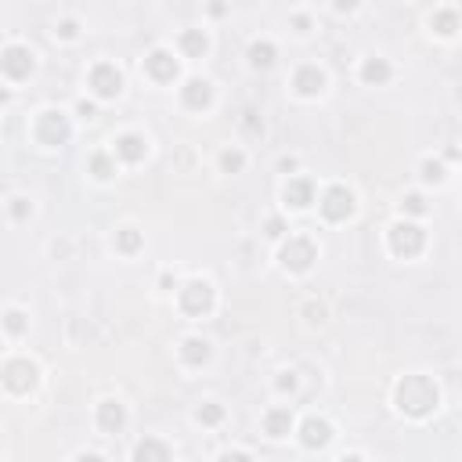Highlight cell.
<instances>
[{
  "label": "cell",
  "mask_w": 462,
  "mask_h": 462,
  "mask_svg": "<svg viewBox=\"0 0 462 462\" xmlns=\"http://www.w3.org/2000/svg\"><path fill=\"white\" fill-rule=\"evenodd\" d=\"M437 405V387L430 383L426 376H405L397 383V408L408 415H426L430 408Z\"/></svg>",
  "instance_id": "obj_1"
},
{
  "label": "cell",
  "mask_w": 462,
  "mask_h": 462,
  "mask_svg": "<svg viewBox=\"0 0 462 462\" xmlns=\"http://www.w3.org/2000/svg\"><path fill=\"white\" fill-rule=\"evenodd\" d=\"M423 242H426V235H423V228H415V224H397V228L390 231V250H394L397 257H415V253L423 250Z\"/></svg>",
  "instance_id": "obj_2"
},
{
  "label": "cell",
  "mask_w": 462,
  "mask_h": 462,
  "mask_svg": "<svg viewBox=\"0 0 462 462\" xmlns=\"http://www.w3.org/2000/svg\"><path fill=\"white\" fill-rule=\"evenodd\" d=\"M322 213H325V221H347L354 213V195L336 184V188H329L325 199H322Z\"/></svg>",
  "instance_id": "obj_3"
},
{
  "label": "cell",
  "mask_w": 462,
  "mask_h": 462,
  "mask_svg": "<svg viewBox=\"0 0 462 462\" xmlns=\"http://www.w3.org/2000/svg\"><path fill=\"white\" fill-rule=\"evenodd\" d=\"M37 138L44 145H66L69 141V123L61 112H44L40 123H37Z\"/></svg>",
  "instance_id": "obj_4"
},
{
  "label": "cell",
  "mask_w": 462,
  "mask_h": 462,
  "mask_svg": "<svg viewBox=\"0 0 462 462\" xmlns=\"http://www.w3.org/2000/svg\"><path fill=\"white\" fill-rule=\"evenodd\" d=\"M4 383H8V390H15V394L29 390V387L37 383V365H29L25 358L8 361V365H4Z\"/></svg>",
  "instance_id": "obj_5"
},
{
  "label": "cell",
  "mask_w": 462,
  "mask_h": 462,
  "mask_svg": "<svg viewBox=\"0 0 462 462\" xmlns=\"http://www.w3.org/2000/svg\"><path fill=\"white\" fill-rule=\"evenodd\" d=\"M181 307L188 315H206L209 307H213V289L206 282H188L181 289Z\"/></svg>",
  "instance_id": "obj_6"
},
{
  "label": "cell",
  "mask_w": 462,
  "mask_h": 462,
  "mask_svg": "<svg viewBox=\"0 0 462 462\" xmlns=\"http://www.w3.org/2000/svg\"><path fill=\"white\" fill-rule=\"evenodd\" d=\"M311 260H315L311 238H289V245L282 250V264L289 271H307V267H311Z\"/></svg>",
  "instance_id": "obj_7"
},
{
  "label": "cell",
  "mask_w": 462,
  "mask_h": 462,
  "mask_svg": "<svg viewBox=\"0 0 462 462\" xmlns=\"http://www.w3.org/2000/svg\"><path fill=\"white\" fill-rule=\"evenodd\" d=\"M90 87H95L102 98H116V95H119V87H123V80H119L116 66L102 61V66H95V69H90Z\"/></svg>",
  "instance_id": "obj_8"
},
{
  "label": "cell",
  "mask_w": 462,
  "mask_h": 462,
  "mask_svg": "<svg viewBox=\"0 0 462 462\" xmlns=\"http://www.w3.org/2000/svg\"><path fill=\"white\" fill-rule=\"evenodd\" d=\"M0 69H4V76H11V80H22V76L33 73V54H29L25 47H8L4 58H0Z\"/></svg>",
  "instance_id": "obj_9"
},
{
  "label": "cell",
  "mask_w": 462,
  "mask_h": 462,
  "mask_svg": "<svg viewBox=\"0 0 462 462\" xmlns=\"http://www.w3.org/2000/svg\"><path fill=\"white\" fill-rule=\"evenodd\" d=\"M145 69H148V76H152V80L170 83V80L177 76V58H174L170 51H152V54L145 58Z\"/></svg>",
  "instance_id": "obj_10"
},
{
  "label": "cell",
  "mask_w": 462,
  "mask_h": 462,
  "mask_svg": "<svg viewBox=\"0 0 462 462\" xmlns=\"http://www.w3.org/2000/svg\"><path fill=\"white\" fill-rule=\"evenodd\" d=\"M329 437H332V430H329V423L325 419H307L303 423V434H300V441L307 444V448H322V444H329Z\"/></svg>",
  "instance_id": "obj_11"
},
{
  "label": "cell",
  "mask_w": 462,
  "mask_h": 462,
  "mask_svg": "<svg viewBox=\"0 0 462 462\" xmlns=\"http://www.w3.org/2000/svg\"><path fill=\"white\" fill-rule=\"evenodd\" d=\"M181 98H184V105H188V109H206L209 98H213V90H209L206 80H188V83H184V90H181Z\"/></svg>",
  "instance_id": "obj_12"
},
{
  "label": "cell",
  "mask_w": 462,
  "mask_h": 462,
  "mask_svg": "<svg viewBox=\"0 0 462 462\" xmlns=\"http://www.w3.org/2000/svg\"><path fill=\"white\" fill-rule=\"evenodd\" d=\"M289 426H293V412H289V408H271V412L264 415V434H267V437H286Z\"/></svg>",
  "instance_id": "obj_13"
},
{
  "label": "cell",
  "mask_w": 462,
  "mask_h": 462,
  "mask_svg": "<svg viewBox=\"0 0 462 462\" xmlns=\"http://www.w3.org/2000/svg\"><path fill=\"white\" fill-rule=\"evenodd\" d=\"M145 148H148V145H145L138 134H123V138L116 141V156L127 159V163H141V159H145Z\"/></svg>",
  "instance_id": "obj_14"
},
{
  "label": "cell",
  "mask_w": 462,
  "mask_h": 462,
  "mask_svg": "<svg viewBox=\"0 0 462 462\" xmlns=\"http://www.w3.org/2000/svg\"><path fill=\"white\" fill-rule=\"evenodd\" d=\"M134 458H138V462H170V451H166V444H159L156 437H145V441L138 444Z\"/></svg>",
  "instance_id": "obj_15"
},
{
  "label": "cell",
  "mask_w": 462,
  "mask_h": 462,
  "mask_svg": "<svg viewBox=\"0 0 462 462\" xmlns=\"http://www.w3.org/2000/svg\"><path fill=\"white\" fill-rule=\"evenodd\" d=\"M98 423H102V430L116 434V430L127 423V412H123V405H116V401H105V405L98 408Z\"/></svg>",
  "instance_id": "obj_16"
},
{
  "label": "cell",
  "mask_w": 462,
  "mask_h": 462,
  "mask_svg": "<svg viewBox=\"0 0 462 462\" xmlns=\"http://www.w3.org/2000/svg\"><path fill=\"white\" fill-rule=\"evenodd\" d=\"M322 73L315 69V66H303L300 73H296V90H300V95H318V90H322Z\"/></svg>",
  "instance_id": "obj_17"
},
{
  "label": "cell",
  "mask_w": 462,
  "mask_h": 462,
  "mask_svg": "<svg viewBox=\"0 0 462 462\" xmlns=\"http://www.w3.org/2000/svg\"><path fill=\"white\" fill-rule=\"evenodd\" d=\"M361 76H365V83H387V80H390V61L368 58L365 66H361Z\"/></svg>",
  "instance_id": "obj_18"
},
{
  "label": "cell",
  "mask_w": 462,
  "mask_h": 462,
  "mask_svg": "<svg viewBox=\"0 0 462 462\" xmlns=\"http://www.w3.org/2000/svg\"><path fill=\"white\" fill-rule=\"evenodd\" d=\"M286 202L303 209V206H311V181H289V188H286Z\"/></svg>",
  "instance_id": "obj_19"
},
{
  "label": "cell",
  "mask_w": 462,
  "mask_h": 462,
  "mask_svg": "<svg viewBox=\"0 0 462 462\" xmlns=\"http://www.w3.org/2000/svg\"><path fill=\"white\" fill-rule=\"evenodd\" d=\"M181 358L188 361V365H202V361L209 358V344H206V340H195V336H192V340H184Z\"/></svg>",
  "instance_id": "obj_20"
},
{
  "label": "cell",
  "mask_w": 462,
  "mask_h": 462,
  "mask_svg": "<svg viewBox=\"0 0 462 462\" xmlns=\"http://www.w3.org/2000/svg\"><path fill=\"white\" fill-rule=\"evenodd\" d=\"M181 51L192 54V58H199V54L206 51V37L199 33V29H188V33H181Z\"/></svg>",
  "instance_id": "obj_21"
},
{
  "label": "cell",
  "mask_w": 462,
  "mask_h": 462,
  "mask_svg": "<svg viewBox=\"0 0 462 462\" xmlns=\"http://www.w3.org/2000/svg\"><path fill=\"white\" fill-rule=\"evenodd\" d=\"M434 29H437V33H441V37H451V33H455V29H458V15H455L451 8H444V11H437V15H434Z\"/></svg>",
  "instance_id": "obj_22"
},
{
  "label": "cell",
  "mask_w": 462,
  "mask_h": 462,
  "mask_svg": "<svg viewBox=\"0 0 462 462\" xmlns=\"http://www.w3.org/2000/svg\"><path fill=\"white\" fill-rule=\"evenodd\" d=\"M250 61H253V66H257V69H267V66H271V61H274V47H271L267 40H260V44H253V47H250Z\"/></svg>",
  "instance_id": "obj_23"
},
{
  "label": "cell",
  "mask_w": 462,
  "mask_h": 462,
  "mask_svg": "<svg viewBox=\"0 0 462 462\" xmlns=\"http://www.w3.org/2000/svg\"><path fill=\"white\" fill-rule=\"evenodd\" d=\"M116 242H119V250H123V253H134L138 245H141V235H138L134 228H127V231H119V238H116Z\"/></svg>",
  "instance_id": "obj_24"
},
{
  "label": "cell",
  "mask_w": 462,
  "mask_h": 462,
  "mask_svg": "<svg viewBox=\"0 0 462 462\" xmlns=\"http://www.w3.org/2000/svg\"><path fill=\"white\" fill-rule=\"evenodd\" d=\"M221 419H224V408H221V405H202V408H199V423H206V426L221 423Z\"/></svg>",
  "instance_id": "obj_25"
},
{
  "label": "cell",
  "mask_w": 462,
  "mask_h": 462,
  "mask_svg": "<svg viewBox=\"0 0 462 462\" xmlns=\"http://www.w3.org/2000/svg\"><path fill=\"white\" fill-rule=\"evenodd\" d=\"M90 170H95L98 177H112V163H109V156H95V159H90Z\"/></svg>",
  "instance_id": "obj_26"
},
{
  "label": "cell",
  "mask_w": 462,
  "mask_h": 462,
  "mask_svg": "<svg viewBox=\"0 0 462 462\" xmlns=\"http://www.w3.org/2000/svg\"><path fill=\"white\" fill-rule=\"evenodd\" d=\"M423 177H426V181H441V177H444V166L430 159V163H423Z\"/></svg>",
  "instance_id": "obj_27"
},
{
  "label": "cell",
  "mask_w": 462,
  "mask_h": 462,
  "mask_svg": "<svg viewBox=\"0 0 462 462\" xmlns=\"http://www.w3.org/2000/svg\"><path fill=\"white\" fill-rule=\"evenodd\" d=\"M221 163H224V170H242L245 159H242V152H224V159H221Z\"/></svg>",
  "instance_id": "obj_28"
},
{
  "label": "cell",
  "mask_w": 462,
  "mask_h": 462,
  "mask_svg": "<svg viewBox=\"0 0 462 462\" xmlns=\"http://www.w3.org/2000/svg\"><path fill=\"white\" fill-rule=\"evenodd\" d=\"M405 209H408V213H426V199H423V195H408V199H405Z\"/></svg>",
  "instance_id": "obj_29"
},
{
  "label": "cell",
  "mask_w": 462,
  "mask_h": 462,
  "mask_svg": "<svg viewBox=\"0 0 462 462\" xmlns=\"http://www.w3.org/2000/svg\"><path fill=\"white\" fill-rule=\"evenodd\" d=\"M242 123H245V130H250V134H260V130H264L260 123H257V112H245V119H242Z\"/></svg>",
  "instance_id": "obj_30"
},
{
  "label": "cell",
  "mask_w": 462,
  "mask_h": 462,
  "mask_svg": "<svg viewBox=\"0 0 462 462\" xmlns=\"http://www.w3.org/2000/svg\"><path fill=\"white\" fill-rule=\"evenodd\" d=\"M282 231H286V228H282V221H279V217H271V221H267V235H271V238H279Z\"/></svg>",
  "instance_id": "obj_31"
},
{
  "label": "cell",
  "mask_w": 462,
  "mask_h": 462,
  "mask_svg": "<svg viewBox=\"0 0 462 462\" xmlns=\"http://www.w3.org/2000/svg\"><path fill=\"white\" fill-rule=\"evenodd\" d=\"M8 332H22V315H18V311L8 315Z\"/></svg>",
  "instance_id": "obj_32"
},
{
  "label": "cell",
  "mask_w": 462,
  "mask_h": 462,
  "mask_svg": "<svg viewBox=\"0 0 462 462\" xmlns=\"http://www.w3.org/2000/svg\"><path fill=\"white\" fill-rule=\"evenodd\" d=\"M58 33H61V37H76V22H73V18H66V22L58 25Z\"/></svg>",
  "instance_id": "obj_33"
},
{
  "label": "cell",
  "mask_w": 462,
  "mask_h": 462,
  "mask_svg": "<svg viewBox=\"0 0 462 462\" xmlns=\"http://www.w3.org/2000/svg\"><path fill=\"white\" fill-rule=\"evenodd\" d=\"M221 462H253V458H250V455H242V451H228Z\"/></svg>",
  "instance_id": "obj_34"
},
{
  "label": "cell",
  "mask_w": 462,
  "mask_h": 462,
  "mask_svg": "<svg viewBox=\"0 0 462 462\" xmlns=\"http://www.w3.org/2000/svg\"><path fill=\"white\" fill-rule=\"evenodd\" d=\"M293 387H296V376H293V372H286V376L279 379V390H293Z\"/></svg>",
  "instance_id": "obj_35"
},
{
  "label": "cell",
  "mask_w": 462,
  "mask_h": 462,
  "mask_svg": "<svg viewBox=\"0 0 462 462\" xmlns=\"http://www.w3.org/2000/svg\"><path fill=\"white\" fill-rule=\"evenodd\" d=\"M80 116H95V105H90V102H80Z\"/></svg>",
  "instance_id": "obj_36"
},
{
  "label": "cell",
  "mask_w": 462,
  "mask_h": 462,
  "mask_svg": "<svg viewBox=\"0 0 462 462\" xmlns=\"http://www.w3.org/2000/svg\"><path fill=\"white\" fill-rule=\"evenodd\" d=\"M11 213H15V217H25V202H22V199H18V202H15V206H11Z\"/></svg>",
  "instance_id": "obj_37"
},
{
  "label": "cell",
  "mask_w": 462,
  "mask_h": 462,
  "mask_svg": "<svg viewBox=\"0 0 462 462\" xmlns=\"http://www.w3.org/2000/svg\"><path fill=\"white\" fill-rule=\"evenodd\" d=\"M76 462H102V458H98V455H80Z\"/></svg>",
  "instance_id": "obj_38"
},
{
  "label": "cell",
  "mask_w": 462,
  "mask_h": 462,
  "mask_svg": "<svg viewBox=\"0 0 462 462\" xmlns=\"http://www.w3.org/2000/svg\"><path fill=\"white\" fill-rule=\"evenodd\" d=\"M340 462H365V458H358V455H344Z\"/></svg>",
  "instance_id": "obj_39"
}]
</instances>
